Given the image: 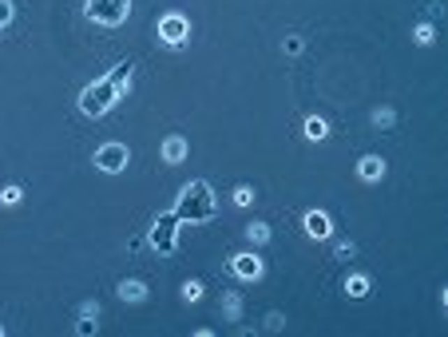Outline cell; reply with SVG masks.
Masks as SVG:
<instances>
[{
	"label": "cell",
	"mask_w": 448,
	"mask_h": 337,
	"mask_svg": "<svg viewBox=\"0 0 448 337\" xmlns=\"http://www.w3.org/2000/svg\"><path fill=\"white\" fill-rule=\"evenodd\" d=\"M218 210L215 203V191H210V182L203 179H191V182H182V191L179 199H175V215H179V222H210Z\"/></svg>",
	"instance_id": "cell-1"
},
{
	"label": "cell",
	"mask_w": 448,
	"mask_h": 337,
	"mask_svg": "<svg viewBox=\"0 0 448 337\" xmlns=\"http://www.w3.org/2000/svg\"><path fill=\"white\" fill-rule=\"evenodd\" d=\"M127 92H131L127 84H115L111 76H103V80H96V84H87L75 103H80V111H84L87 120H103L108 111H115L123 99H127Z\"/></svg>",
	"instance_id": "cell-2"
},
{
	"label": "cell",
	"mask_w": 448,
	"mask_h": 337,
	"mask_svg": "<svg viewBox=\"0 0 448 337\" xmlns=\"http://www.w3.org/2000/svg\"><path fill=\"white\" fill-rule=\"evenodd\" d=\"M147 242H151V246H155V250L163 254V258L179 250V215H175V210H163V215L151 218Z\"/></svg>",
	"instance_id": "cell-3"
},
{
	"label": "cell",
	"mask_w": 448,
	"mask_h": 337,
	"mask_svg": "<svg viewBox=\"0 0 448 337\" xmlns=\"http://www.w3.org/2000/svg\"><path fill=\"white\" fill-rule=\"evenodd\" d=\"M84 16L99 28H120L131 16V0H84Z\"/></svg>",
	"instance_id": "cell-4"
},
{
	"label": "cell",
	"mask_w": 448,
	"mask_h": 337,
	"mask_svg": "<svg viewBox=\"0 0 448 337\" xmlns=\"http://www.w3.org/2000/svg\"><path fill=\"white\" fill-rule=\"evenodd\" d=\"M187 36H191V20H187L182 13H167L163 20H159V40H163L167 48H182Z\"/></svg>",
	"instance_id": "cell-5"
},
{
	"label": "cell",
	"mask_w": 448,
	"mask_h": 337,
	"mask_svg": "<svg viewBox=\"0 0 448 337\" xmlns=\"http://www.w3.org/2000/svg\"><path fill=\"white\" fill-rule=\"evenodd\" d=\"M127 163H131V151H127L123 143H103L96 151V167L103 171V175H120Z\"/></svg>",
	"instance_id": "cell-6"
},
{
	"label": "cell",
	"mask_w": 448,
	"mask_h": 337,
	"mask_svg": "<svg viewBox=\"0 0 448 337\" xmlns=\"http://www.w3.org/2000/svg\"><path fill=\"white\" fill-rule=\"evenodd\" d=\"M231 274L238 278V282H262V274H266V262L258 258V254L243 250L231 258Z\"/></svg>",
	"instance_id": "cell-7"
},
{
	"label": "cell",
	"mask_w": 448,
	"mask_h": 337,
	"mask_svg": "<svg viewBox=\"0 0 448 337\" xmlns=\"http://www.w3.org/2000/svg\"><path fill=\"white\" fill-rule=\"evenodd\" d=\"M302 230L314 242H321V238H329V234H333V218H329L326 210H305V215H302Z\"/></svg>",
	"instance_id": "cell-8"
},
{
	"label": "cell",
	"mask_w": 448,
	"mask_h": 337,
	"mask_svg": "<svg viewBox=\"0 0 448 337\" xmlns=\"http://www.w3.org/2000/svg\"><path fill=\"white\" fill-rule=\"evenodd\" d=\"M187 151H191V143H187L182 135H167V139H163V147H159L163 163H171V167H179L182 159H187Z\"/></svg>",
	"instance_id": "cell-9"
},
{
	"label": "cell",
	"mask_w": 448,
	"mask_h": 337,
	"mask_svg": "<svg viewBox=\"0 0 448 337\" xmlns=\"http://www.w3.org/2000/svg\"><path fill=\"white\" fill-rule=\"evenodd\" d=\"M357 179L361 182H381L385 179V159L381 155H361L357 159Z\"/></svg>",
	"instance_id": "cell-10"
},
{
	"label": "cell",
	"mask_w": 448,
	"mask_h": 337,
	"mask_svg": "<svg viewBox=\"0 0 448 337\" xmlns=\"http://www.w3.org/2000/svg\"><path fill=\"white\" fill-rule=\"evenodd\" d=\"M302 135L310 139V143H321V139H329V123L321 120V115H305V123H302Z\"/></svg>",
	"instance_id": "cell-11"
},
{
	"label": "cell",
	"mask_w": 448,
	"mask_h": 337,
	"mask_svg": "<svg viewBox=\"0 0 448 337\" xmlns=\"http://www.w3.org/2000/svg\"><path fill=\"white\" fill-rule=\"evenodd\" d=\"M115 294H120L123 301H143V298H147V286H143V282H139V278H123V282H120V289H115Z\"/></svg>",
	"instance_id": "cell-12"
},
{
	"label": "cell",
	"mask_w": 448,
	"mask_h": 337,
	"mask_svg": "<svg viewBox=\"0 0 448 337\" xmlns=\"http://www.w3.org/2000/svg\"><path fill=\"white\" fill-rule=\"evenodd\" d=\"M222 317H226V322H238V317H243V294H238V289H226V298H222Z\"/></svg>",
	"instance_id": "cell-13"
},
{
	"label": "cell",
	"mask_w": 448,
	"mask_h": 337,
	"mask_svg": "<svg viewBox=\"0 0 448 337\" xmlns=\"http://www.w3.org/2000/svg\"><path fill=\"white\" fill-rule=\"evenodd\" d=\"M345 294H349V298H369V278H365V274H349V278H345Z\"/></svg>",
	"instance_id": "cell-14"
},
{
	"label": "cell",
	"mask_w": 448,
	"mask_h": 337,
	"mask_svg": "<svg viewBox=\"0 0 448 337\" xmlns=\"http://www.w3.org/2000/svg\"><path fill=\"white\" fill-rule=\"evenodd\" d=\"M412 40H417L421 48H428V44L436 40V28L433 24H417V28H412Z\"/></svg>",
	"instance_id": "cell-15"
},
{
	"label": "cell",
	"mask_w": 448,
	"mask_h": 337,
	"mask_svg": "<svg viewBox=\"0 0 448 337\" xmlns=\"http://www.w3.org/2000/svg\"><path fill=\"white\" fill-rule=\"evenodd\" d=\"M373 123L381 127V131H389V127L397 123V111H393V108H377V111H373Z\"/></svg>",
	"instance_id": "cell-16"
},
{
	"label": "cell",
	"mask_w": 448,
	"mask_h": 337,
	"mask_svg": "<svg viewBox=\"0 0 448 337\" xmlns=\"http://www.w3.org/2000/svg\"><path fill=\"white\" fill-rule=\"evenodd\" d=\"M203 294H206V286L203 282H182V301H203Z\"/></svg>",
	"instance_id": "cell-17"
},
{
	"label": "cell",
	"mask_w": 448,
	"mask_h": 337,
	"mask_svg": "<svg viewBox=\"0 0 448 337\" xmlns=\"http://www.w3.org/2000/svg\"><path fill=\"white\" fill-rule=\"evenodd\" d=\"M246 238L262 246V242H270V227H266V222H250V227H246Z\"/></svg>",
	"instance_id": "cell-18"
},
{
	"label": "cell",
	"mask_w": 448,
	"mask_h": 337,
	"mask_svg": "<svg viewBox=\"0 0 448 337\" xmlns=\"http://www.w3.org/2000/svg\"><path fill=\"white\" fill-rule=\"evenodd\" d=\"M234 203L250 206V203H254V187H250V182H238V187H234Z\"/></svg>",
	"instance_id": "cell-19"
},
{
	"label": "cell",
	"mask_w": 448,
	"mask_h": 337,
	"mask_svg": "<svg viewBox=\"0 0 448 337\" xmlns=\"http://www.w3.org/2000/svg\"><path fill=\"white\" fill-rule=\"evenodd\" d=\"M20 199H24V191H20L16 182H13V187H4V191H0V203H4V206H16Z\"/></svg>",
	"instance_id": "cell-20"
},
{
	"label": "cell",
	"mask_w": 448,
	"mask_h": 337,
	"mask_svg": "<svg viewBox=\"0 0 448 337\" xmlns=\"http://www.w3.org/2000/svg\"><path fill=\"white\" fill-rule=\"evenodd\" d=\"M13 16H16V4H13V0H0V28L13 24Z\"/></svg>",
	"instance_id": "cell-21"
},
{
	"label": "cell",
	"mask_w": 448,
	"mask_h": 337,
	"mask_svg": "<svg viewBox=\"0 0 448 337\" xmlns=\"http://www.w3.org/2000/svg\"><path fill=\"white\" fill-rule=\"evenodd\" d=\"M96 329H99L96 317H80V322H75V334H80V337H92Z\"/></svg>",
	"instance_id": "cell-22"
},
{
	"label": "cell",
	"mask_w": 448,
	"mask_h": 337,
	"mask_svg": "<svg viewBox=\"0 0 448 337\" xmlns=\"http://www.w3.org/2000/svg\"><path fill=\"white\" fill-rule=\"evenodd\" d=\"M302 48H305L302 36H286V40H282V52H286V56H298Z\"/></svg>",
	"instance_id": "cell-23"
},
{
	"label": "cell",
	"mask_w": 448,
	"mask_h": 337,
	"mask_svg": "<svg viewBox=\"0 0 448 337\" xmlns=\"http://www.w3.org/2000/svg\"><path fill=\"white\" fill-rule=\"evenodd\" d=\"M80 317H99V301H80Z\"/></svg>",
	"instance_id": "cell-24"
},
{
	"label": "cell",
	"mask_w": 448,
	"mask_h": 337,
	"mask_svg": "<svg viewBox=\"0 0 448 337\" xmlns=\"http://www.w3.org/2000/svg\"><path fill=\"white\" fill-rule=\"evenodd\" d=\"M333 258H341V262H345V258H353V242H338V250H333Z\"/></svg>",
	"instance_id": "cell-25"
},
{
	"label": "cell",
	"mask_w": 448,
	"mask_h": 337,
	"mask_svg": "<svg viewBox=\"0 0 448 337\" xmlns=\"http://www.w3.org/2000/svg\"><path fill=\"white\" fill-rule=\"evenodd\" d=\"M266 325H270V329H282V325H286V317H282V313H270Z\"/></svg>",
	"instance_id": "cell-26"
},
{
	"label": "cell",
	"mask_w": 448,
	"mask_h": 337,
	"mask_svg": "<svg viewBox=\"0 0 448 337\" xmlns=\"http://www.w3.org/2000/svg\"><path fill=\"white\" fill-rule=\"evenodd\" d=\"M0 337H4V325H0Z\"/></svg>",
	"instance_id": "cell-27"
}]
</instances>
